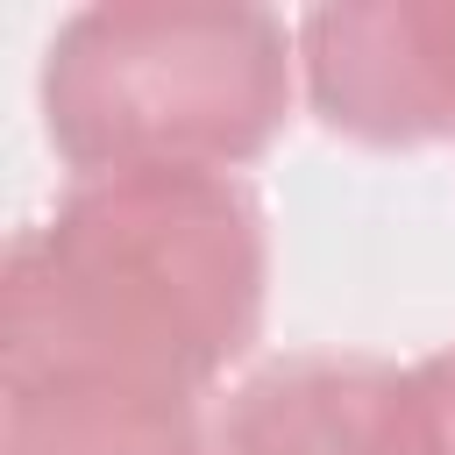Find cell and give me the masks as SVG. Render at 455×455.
Returning a JSON list of instances; mask_svg holds the SVG:
<instances>
[{
  "instance_id": "cell-1",
  "label": "cell",
  "mask_w": 455,
  "mask_h": 455,
  "mask_svg": "<svg viewBox=\"0 0 455 455\" xmlns=\"http://www.w3.org/2000/svg\"><path fill=\"white\" fill-rule=\"evenodd\" d=\"M263 213L220 171L78 178L7 256V384L100 377L206 391L263 320Z\"/></svg>"
},
{
  "instance_id": "cell-2",
  "label": "cell",
  "mask_w": 455,
  "mask_h": 455,
  "mask_svg": "<svg viewBox=\"0 0 455 455\" xmlns=\"http://www.w3.org/2000/svg\"><path fill=\"white\" fill-rule=\"evenodd\" d=\"M299 28L270 7L114 0L78 7L43 57V128L78 178L235 171L291 107Z\"/></svg>"
},
{
  "instance_id": "cell-3",
  "label": "cell",
  "mask_w": 455,
  "mask_h": 455,
  "mask_svg": "<svg viewBox=\"0 0 455 455\" xmlns=\"http://www.w3.org/2000/svg\"><path fill=\"white\" fill-rule=\"evenodd\" d=\"M299 71L327 128L412 149L455 135V0H348L299 21Z\"/></svg>"
},
{
  "instance_id": "cell-4",
  "label": "cell",
  "mask_w": 455,
  "mask_h": 455,
  "mask_svg": "<svg viewBox=\"0 0 455 455\" xmlns=\"http://www.w3.org/2000/svg\"><path fill=\"white\" fill-rule=\"evenodd\" d=\"M220 455H427L419 377L377 355H284L228 398Z\"/></svg>"
},
{
  "instance_id": "cell-5",
  "label": "cell",
  "mask_w": 455,
  "mask_h": 455,
  "mask_svg": "<svg viewBox=\"0 0 455 455\" xmlns=\"http://www.w3.org/2000/svg\"><path fill=\"white\" fill-rule=\"evenodd\" d=\"M0 455H206V441L192 398L100 377H43L7 384Z\"/></svg>"
},
{
  "instance_id": "cell-6",
  "label": "cell",
  "mask_w": 455,
  "mask_h": 455,
  "mask_svg": "<svg viewBox=\"0 0 455 455\" xmlns=\"http://www.w3.org/2000/svg\"><path fill=\"white\" fill-rule=\"evenodd\" d=\"M419 405H427V455H455V348L412 363Z\"/></svg>"
}]
</instances>
